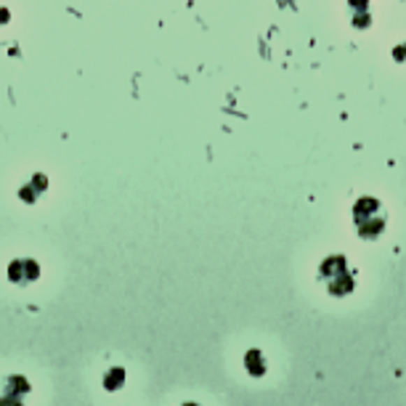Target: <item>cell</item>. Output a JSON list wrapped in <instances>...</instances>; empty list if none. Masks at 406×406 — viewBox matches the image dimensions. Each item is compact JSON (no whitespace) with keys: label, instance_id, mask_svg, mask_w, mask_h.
I'll return each mask as SVG.
<instances>
[{"label":"cell","instance_id":"cell-1","mask_svg":"<svg viewBox=\"0 0 406 406\" xmlns=\"http://www.w3.org/2000/svg\"><path fill=\"white\" fill-rule=\"evenodd\" d=\"M354 223L361 239H377L385 229V212L375 197H361L354 208Z\"/></svg>","mask_w":406,"mask_h":406},{"label":"cell","instance_id":"cell-2","mask_svg":"<svg viewBox=\"0 0 406 406\" xmlns=\"http://www.w3.org/2000/svg\"><path fill=\"white\" fill-rule=\"evenodd\" d=\"M319 276L321 282L327 284V292L335 295V298H342L348 292H354V276L348 271V261L342 255H332V258H324L321 266H319Z\"/></svg>","mask_w":406,"mask_h":406},{"label":"cell","instance_id":"cell-3","mask_svg":"<svg viewBox=\"0 0 406 406\" xmlns=\"http://www.w3.org/2000/svg\"><path fill=\"white\" fill-rule=\"evenodd\" d=\"M8 279L13 284L24 287V284H32L40 279V263L35 258H16V261L8 263Z\"/></svg>","mask_w":406,"mask_h":406},{"label":"cell","instance_id":"cell-4","mask_svg":"<svg viewBox=\"0 0 406 406\" xmlns=\"http://www.w3.org/2000/svg\"><path fill=\"white\" fill-rule=\"evenodd\" d=\"M125 382H128L125 367H109L104 372V377H101V388H104L106 393H117V391L125 388Z\"/></svg>","mask_w":406,"mask_h":406},{"label":"cell","instance_id":"cell-5","mask_svg":"<svg viewBox=\"0 0 406 406\" xmlns=\"http://www.w3.org/2000/svg\"><path fill=\"white\" fill-rule=\"evenodd\" d=\"M3 393H13V396H27L32 393V382L27 380L24 375H8L6 380H3Z\"/></svg>","mask_w":406,"mask_h":406},{"label":"cell","instance_id":"cell-6","mask_svg":"<svg viewBox=\"0 0 406 406\" xmlns=\"http://www.w3.org/2000/svg\"><path fill=\"white\" fill-rule=\"evenodd\" d=\"M268 364H266V358H263V354L258 351V348H249L247 354H245V369H247L249 377H263L266 372H268Z\"/></svg>","mask_w":406,"mask_h":406},{"label":"cell","instance_id":"cell-7","mask_svg":"<svg viewBox=\"0 0 406 406\" xmlns=\"http://www.w3.org/2000/svg\"><path fill=\"white\" fill-rule=\"evenodd\" d=\"M45 186H48L45 184V178H43V175H35V178H29V184H27L19 194H22L24 202H38V194L45 191Z\"/></svg>","mask_w":406,"mask_h":406},{"label":"cell","instance_id":"cell-8","mask_svg":"<svg viewBox=\"0 0 406 406\" xmlns=\"http://www.w3.org/2000/svg\"><path fill=\"white\" fill-rule=\"evenodd\" d=\"M0 406H24V398H22V396L3 393V391H0Z\"/></svg>","mask_w":406,"mask_h":406},{"label":"cell","instance_id":"cell-9","mask_svg":"<svg viewBox=\"0 0 406 406\" xmlns=\"http://www.w3.org/2000/svg\"><path fill=\"white\" fill-rule=\"evenodd\" d=\"M181 406H202V404H197V401H184Z\"/></svg>","mask_w":406,"mask_h":406}]
</instances>
